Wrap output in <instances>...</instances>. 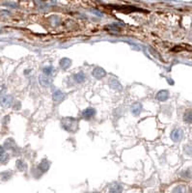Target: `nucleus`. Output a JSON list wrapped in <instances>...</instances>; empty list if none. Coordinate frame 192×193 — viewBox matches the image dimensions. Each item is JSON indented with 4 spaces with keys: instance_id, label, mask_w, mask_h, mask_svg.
<instances>
[{
    "instance_id": "f257e3e1",
    "label": "nucleus",
    "mask_w": 192,
    "mask_h": 193,
    "mask_svg": "<svg viewBox=\"0 0 192 193\" xmlns=\"http://www.w3.org/2000/svg\"><path fill=\"white\" fill-rule=\"evenodd\" d=\"M63 128L68 131H75L77 128V121L72 118H66L62 123Z\"/></svg>"
},
{
    "instance_id": "f03ea898",
    "label": "nucleus",
    "mask_w": 192,
    "mask_h": 193,
    "mask_svg": "<svg viewBox=\"0 0 192 193\" xmlns=\"http://www.w3.org/2000/svg\"><path fill=\"white\" fill-rule=\"evenodd\" d=\"M12 101L13 98L10 95H3V96L0 97V104L3 107H9L12 104Z\"/></svg>"
},
{
    "instance_id": "7ed1b4c3",
    "label": "nucleus",
    "mask_w": 192,
    "mask_h": 193,
    "mask_svg": "<svg viewBox=\"0 0 192 193\" xmlns=\"http://www.w3.org/2000/svg\"><path fill=\"white\" fill-rule=\"evenodd\" d=\"M183 132L180 128L174 129V131L171 132V138H172L174 142H179L180 140L183 138Z\"/></svg>"
},
{
    "instance_id": "20e7f679",
    "label": "nucleus",
    "mask_w": 192,
    "mask_h": 193,
    "mask_svg": "<svg viewBox=\"0 0 192 193\" xmlns=\"http://www.w3.org/2000/svg\"><path fill=\"white\" fill-rule=\"evenodd\" d=\"M93 76H95L96 78H102L104 75H106V72H104V70L102 68H96L93 70V72H92Z\"/></svg>"
},
{
    "instance_id": "39448f33",
    "label": "nucleus",
    "mask_w": 192,
    "mask_h": 193,
    "mask_svg": "<svg viewBox=\"0 0 192 193\" xmlns=\"http://www.w3.org/2000/svg\"><path fill=\"white\" fill-rule=\"evenodd\" d=\"M169 98V93L167 91H160V92L158 93L156 95V99L160 101H164L166 100Z\"/></svg>"
},
{
    "instance_id": "423d86ee",
    "label": "nucleus",
    "mask_w": 192,
    "mask_h": 193,
    "mask_svg": "<svg viewBox=\"0 0 192 193\" xmlns=\"http://www.w3.org/2000/svg\"><path fill=\"white\" fill-rule=\"evenodd\" d=\"M95 113H96L95 109H93V108H88V109H85L83 111L82 116H83V118H85V119H91L94 115H95Z\"/></svg>"
},
{
    "instance_id": "0eeeda50",
    "label": "nucleus",
    "mask_w": 192,
    "mask_h": 193,
    "mask_svg": "<svg viewBox=\"0 0 192 193\" xmlns=\"http://www.w3.org/2000/svg\"><path fill=\"white\" fill-rule=\"evenodd\" d=\"M141 109H142V106H141V104L139 103H134L133 105H132V107H131V111H132V113H133L134 115L140 114Z\"/></svg>"
},
{
    "instance_id": "6e6552de",
    "label": "nucleus",
    "mask_w": 192,
    "mask_h": 193,
    "mask_svg": "<svg viewBox=\"0 0 192 193\" xmlns=\"http://www.w3.org/2000/svg\"><path fill=\"white\" fill-rule=\"evenodd\" d=\"M122 190H123V188H122L121 185L115 184L109 188V192L108 193H122Z\"/></svg>"
},
{
    "instance_id": "1a4fd4ad",
    "label": "nucleus",
    "mask_w": 192,
    "mask_h": 193,
    "mask_svg": "<svg viewBox=\"0 0 192 193\" xmlns=\"http://www.w3.org/2000/svg\"><path fill=\"white\" fill-rule=\"evenodd\" d=\"M71 63H72V61L69 60V59L64 58V59H62V60L60 61V66H61V68L63 70H67L69 67L71 66Z\"/></svg>"
},
{
    "instance_id": "9d476101",
    "label": "nucleus",
    "mask_w": 192,
    "mask_h": 193,
    "mask_svg": "<svg viewBox=\"0 0 192 193\" xmlns=\"http://www.w3.org/2000/svg\"><path fill=\"white\" fill-rule=\"evenodd\" d=\"M39 81H40V83H41V85H42V86H44V87H47V86H49V84H50V80L48 79L45 75H41V76H40Z\"/></svg>"
},
{
    "instance_id": "9b49d317",
    "label": "nucleus",
    "mask_w": 192,
    "mask_h": 193,
    "mask_svg": "<svg viewBox=\"0 0 192 193\" xmlns=\"http://www.w3.org/2000/svg\"><path fill=\"white\" fill-rule=\"evenodd\" d=\"M183 120L186 123H192V109H188L186 111V113L183 115Z\"/></svg>"
},
{
    "instance_id": "f8f14e48",
    "label": "nucleus",
    "mask_w": 192,
    "mask_h": 193,
    "mask_svg": "<svg viewBox=\"0 0 192 193\" xmlns=\"http://www.w3.org/2000/svg\"><path fill=\"white\" fill-rule=\"evenodd\" d=\"M8 159V154H6L4 147L0 146V162H5Z\"/></svg>"
},
{
    "instance_id": "ddd939ff",
    "label": "nucleus",
    "mask_w": 192,
    "mask_h": 193,
    "mask_svg": "<svg viewBox=\"0 0 192 193\" xmlns=\"http://www.w3.org/2000/svg\"><path fill=\"white\" fill-rule=\"evenodd\" d=\"M53 99L55 101H61L63 99H64V94H63L61 91H56L53 94Z\"/></svg>"
},
{
    "instance_id": "4468645a",
    "label": "nucleus",
    "mask_w": 192,
    "mask_h": 193,
    "mask_svg": "<svg viewBox=\"0 0 192 193\" xmlns=\"http://www.w3.org/2000/svg\"><path fill=\"white\" fill-rule=\"evenodd\" d=\"M15 142H14L13 139H8L5 141V144H4V147L6 149H13V147H15Z\"/></svg>"
},
{
    "instance_id": "2eb2a0df",
    "label": "nucleus",
    "mask_w": 192,
    "mask_h": 193,
    "mask_svg": "<svg viewBox=\"0 0 192 193\" xmlns=\"http://www.w3.org/2000/svg\"><path fill=\"white\" fill-rule=\"evenodd\" d=\"M84 79H85L84 72H78L77 75H75V80H76L77 82H83V81H84Z\"/></svg>"
},
{
    "instance_id": "dca6fc26",
    "label": "nucleus",
    "mask_w": 192,
    "mask_h": 193,
    "mask_svg": "<svg viewBox=\"0 0 192 193\" xmlns=\"http://www.w3.org/2000/svg\"><path fill=\"white\" fill-rule=\"evenodd\" d=\"M42 170H43L44 172V171H47V169H48V167H49V164H48V162L47 160H44L43 162H42L41 164H40V166H39Z\"/></svg>"
},
{
    "instance_id": "f3484780",
    "label": "nucleus",
    "mask_w": 192,
    "mask_h": 193,
    "mask_svg": "<svg viewBox=\"0 0 192 193\" xmlns=\"http://www.w3.org/2000/svg\"><path fill=\"white\" fill-rule=\"evenodd\" d=\"M110 85L112 86V88H114V89H117V86L121 89V85L119 84V82L117 81V80H115V79L111 80V81H110Z\"/></svg>"
},
{
    "instance_id": "a211bd4d",
    "label": "nucleus",
    "mask_w": 192,
    "mask_h": 193,
    "mask_svg": "<svg viewBox=\"0 0 192 193\" xmlns=\"http://www.w3.org/2000/svg\"><path fill=\"white\" fill-rule=\"evenodd\" d=\"M16 166H17V168H19V170H24L25 169V164H24V162L23 161H21V160H19L16 162Z\"/></svg>"
},
{
    "instance_id": "6ab92c4d",
    "label": "nucleus",
    "mask_w": 192,
    "mask_h": 193,
    "mask_svg": "<svg viewBox=\"0 0 192 193\" xmlns=\"http://www.w3.org/2000/svg\"><path fill=\"white\" fill-rule=\"evenodd\" d=\"M44 72L45 75H50L51 72H52V67L51 66H48V67H47V68H44Z\"/></svg>"
}]
</instances>
